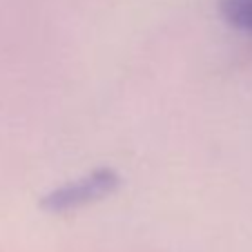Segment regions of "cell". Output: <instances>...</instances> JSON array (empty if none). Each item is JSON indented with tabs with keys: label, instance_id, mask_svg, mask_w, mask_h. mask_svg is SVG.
I'll use <instances>...</instances> for the list:
<instances>
[{
	"label": "cell",
	"instance_id": "6da1fadb",
	"mask_svg": "<svg viewBox=\"0 0 252 252\" xmlns=\"http://www.w3.org/2000/svg\"><path fill=\"white\" fill-rule=\"evenodd\" d=\"M121 186V176L114 167H96L87 174L67 181L43 196L40 208L52 214H65L87 208L92 203L112 196Z\"/></svg>",
	"mask_w": 252,
	"mask_h": 252
},
{
	"label": "cell",
	"instance_id": "7a4b0ae2",
	"mask_svg": "<svg viewBox=\"0 0 252 252\" xmlns=\"http://www.w3.org/2000/svg\"><path fill=\"white\" fill-rule=\"evenodd\" d=\"M219 11L228 25L252 36V0H219Z\"/></svg>",
	"mask_w": 252,
	"mask_h": 252
}]
</instances>
